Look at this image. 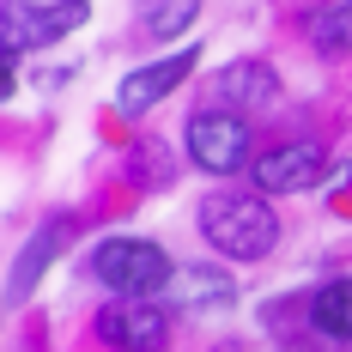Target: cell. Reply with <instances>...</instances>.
I'll use <instances>...</instances> for the list:
<instances>
[{
	"mask_svg": "<svg viewBox=\"0 0 352 352\" xmlns=\"http://www.w3.org/2000/svg\"><path fill=\"white\" fill-rule=\"evenodd\" d=\"M201 231L231 261H261L280 243V219L267 212V201L261 195H237V188H219V195L201 201Z\"/></svg>",
	"mask_w": 352,
	"mask_h": 352,
	"instance_id": "6da1fadb",
	"label": "cell"
},
{
	"mask_svg": "<svg viewBox=\"0 0 352 352\" xmlns=\"http://www.w3.org/2000/svg\"><path fill=\"white\" fill-rule=\"evenodd\" d=\"M91 280H104L116 298H152V292L176 285V267L146 237H109V243L91 249Z\"/></svg>",
	"mask_w": 352,
	"mask_h": 352,
	"instance_id": "7a4b0ae2",
	"label": "cell"
},
{
	"mask_svg": "<svg viewBox=\"0 0 352 352\" xmlns=\"http://www.w3.org/2000/svg\"><path fill=\"white\" fill-rule=\"evenodd\" d=\"M91 328H98V340L109 352H164L170 346V316L152 298H109Z\"/></svg>",
	"mask_w": 352,
	"mask_h": 352,
	"instance_id": "3957f363",
	"label": "cell"
},
{
	"mask_svg": "<svg viewBox=\"0 0 352 352\" xmlns=\"http://www.w3.org/2000/svg\"><path fill=\"white\" fill-rule=\"evenodd\" d=\"M188 158L201 170L225 176V170H243L249 164V122L237 109H207L188 122Z\"/></svg>",
	"mask_w": 352,
	"mask_h": 352,
	"instance_id": "277c9868",
	"label": "cell"
},
{
	"mask_svg": "<svg viewBox=\"0 0 352 352\" xmlns=\"http://www.w3.org/2000/svg\"><path fill=\"white\" fill-rule=\"evenodd\" d=\"M322 176H328V158H322V146H310V140L274 146V152L255 158V188H261V195H298V188H310Z\"/></svg>",
	"mask_w": 352,
	"mask_h": 352,
	"instance_id": "5b68a950",
	"label": "cell"
},
{
	"mask_svg": "<svg viewBox=\"0 0 352 352\" xmlns=\"http://www.w3.org/2000/svg\"><path fill=\"white\" fill-rule=\"evenodd\" d=\"M188 67H195V49L164 55V61H152V67H134L128 79H122V91H116V109H122V116H146L158 98H170L176 85H182V73H188Z\"/></svg>",
	"mask_w": 352,
	"mask_h": 352,
	"instance_id": "8992f818",
	"label": "cell"
},
{
	"mask_svg": "<svg viewBox=\"0 0 352 352\" xmlns=\"http://www.w3.org/2000/svg\"><path fill=\"white\" fill-rule=\"evenodd\" d=\"M212 85H219V104H231L237 116H243V109H267V104H274V91H280L267 61H237V67L219 73Z\"/></svg>",
	"mask_w": 352,
	"mask_h": 352,
	"instance_id": "52a82bcc",
	"label": "cell"
},
{
	"mask_svg": "<svg viewBox=\"0 0 352 352\" xmlns=\"http://www.w3.org/2000/svg\"><path fill=\"white\" fill-rule=\"evenodd\" d=\"M310 322H316L322 334H334V340H352V280H328L310 298Z\"/></svg>",
	"mask_w": 352,
	"mask_h": 352,
	"instance_id": "ba28073f",
	"label": "cell"
},
{
	"mask_svg": "<svg viewBox=\"0 0 352 352\" xmlns=\"http://www.w3.org/2000/svg\"><path fill=\"white\" fill-rule=\"evenodd\" d=\"M195 12H201V0H146L140 6V36L152 43H170L195 25Z\"/></svg>",
	"mask_w": 352,
	"mask_h": 352,
	"instance_id": "9c48e42d",
	"label": "cell"
},
{
	"mask_svg": "<svg viewBox=\"0 0 352 352\" xmlns=\"http://www.w3.org/2000/svg\"><path fill=\"white\" fill-rule=\"evenodd\" d=\"M176 292H182V304H231V280L212 274V267H182Z\"/></svg>",
	"mask_w": 352,
	"mask_h": 352,
	"instance_id": "30bf717a",
	"label": "cell"
},
{
	"mask_svg": "<svg viewBox=\"0 0 352 352\" xmlns=\"http://www.w3.org/2000/svg\"><path fill=\"white\" fill-rule=\"evenodd\" d=\"M73 25H85V0H55V6H36L31 12V36L36 43H55V36H67Z\"/></svg>",
	"mask_w": 352,
	"mask_h": 352,
	"instance_id": "8fae6325",
	"label": "cell"
},
{
	"mask_svg": "<svg viewBox=\"0 0 352 352\" xmlns=\"http://www.w3.org/2000/svg\"><path fill=\"white\" fill-rule=\"evenodd\" d=\"M25 43H36L31 36V6H6V19H0V55H6V73H19V49Z\"/></svg>",
	"mask_w": 352,
	"mask_h": 352,
	"instance_id": "7c38bea8",
	"label": "cell"
},
{
	"mask_svg": "<svg viewBox=\"0 0 352 352\" xmlns=\"http://www.w3.org/2000/svg\"><path fill=\"white\" fill-rule=\"evenodd\" d=\"M310 43H316V49H328V55L352 49V6H334V12H322L316 25H310Z\"/></svg>",
	"mask_w": 352,
	"mask_h": 352,
	"instance_id": "4fadbf2b",
	"label": "cell"
},
{
	"mask_svg": "<svg viewBox=\"0 0 352 352\" xmlns=\"http://www.w3.org/2000/svg\"><path fill=\"white\" fill-rule=\"evenodd\" d=\"M55 243H61V225H49V237H43V243L25 255V261H19V274H12V292H25V285H31V274L49 261V249H55Z\"/></svg>",
	"mask_w": 352,
	"mask_h": 352,
	"instance_id": "5bb4252c",
	"label": "cell"
}]
</instances>
